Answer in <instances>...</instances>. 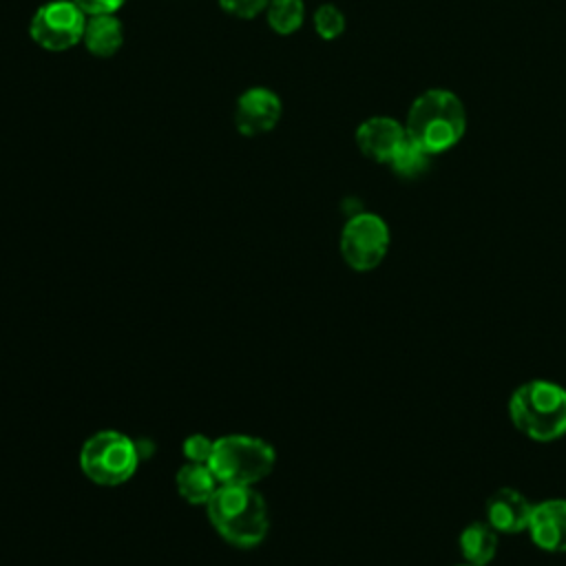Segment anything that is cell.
<instances>
[{
	"label": "cell",
	"instance_id": "19",
	"mask_svg": "<svg viewBox=\"0 0 566 566\" xmlns=\"http://www.w3.org/2000/svg\"><path fill=\"white\" fill-rule=\"evenodd\" d=\"M270 0H219L221 9L234 18L241 20H252L254 15H259L261 11L268 9Z\"/></svg>",
	"mask_w": 566,
	"mask_h": 566
},
{
	"label": "cell",
	"instance_id": "3",
	"mask_svg": "<svg viewBox=\"0 0 566 566\" xmlns=\"http://www.w3.org/2000/svg\"><path fill=\"white\" fill-rule=\"evenodd\" d=\"M206 509L214 531L237 548H252L268 535V506L252 486L221 484Z\"/></svg>",
	"mask_w": 566,
	"mask_h": 566
},
{
	"label": "cell",
	"instance_id": "18",
	"mask_svg": "<svg viewBox=\"0 0 566 566\" xmlns=\"http://www.w3.org/2000/svg\"><path fill=\"white\" fill-rule=\"evenodd\" d=\"M212 447H214V440H210L201 433H195V436L184 440V455H186L188 462L208 464V460L212 455Z\"/></svg>",
	"mask_w": 566,
	"mask_h": 566
},
{
	"label": "cell",
	"instance_id": "7",
	"mask_svg": "<svg viewBox=\"0 0 566 566\" xmlns=\"http://www.w3.org/2000/svg\"><path fill=\"white\" fill-rule=\"evenodd\" d=\"M86 18L88 15L73 0H53L33 13L29 35L44 51H66L84 38Z\"/></svg>",
	"mask_w": 566,
	"mask_h": 566
},
{
	"label": "cell",
	"instance_id": "5",
	"mask_svg": "<svg viewBox=\"0 0 566 566\" xmlns=\"http://www.w3.org/2000/svg\"><path fill=\"white\" fill-rule=\"evenodd\" d=\"M142 453L128 436L104 429L93 433L80 451V467L88 480L102 486H117L133 478Z\"/></svg>",
	"mask_w": 566,
	"mask_h": 566
},
{
	"label": "cell",
	"instance_id": "17",
	"mask_svg": "<svg viewBox=\"0 0 566 566\" xmlns=\"http://www.w3.org/2000/svg\"><path fill=\"white\" fill-rule=\"evenodd\" d=\"M314 29L323 40H336L345 31V15L336 4H321L314 11Z\"/></svg>",
	"mask_w": 566,
	"mask_h": 566
},
{
	"label": "cell",
	"instance_id": "14",
	"mask_svg": "<svg viewBox=\"0 0 566 566\" xmlns=\"http://www.w3.org/2000/svg\"><path fill=\"white\" fill-rule=\"evenodd\" d=\"M177 491L179 495L188 502V504H208L210 497L214 495V491L221 486L217 475L212 473L210 464H201V462H186L179 471H177Z\"/></svg>",
	"mask_w": 566,
	"mask_h": 566
},
{
	"label": "cell",
	"instance_id": "15",
	"mask_svg": "<svg viewBox=\"0 0 566 566\" xmlns=\"http://www.w3.org/2000/svg\"><path fill=\"white\" fill-rule=\"evenodd\" d=\"M431 157L424 148H420L416 142H411L409 137L398 146V150L394 153V157L387 161V166L402 179H418L422 177L429 166H431Z\"/></svg>",
	"mask_w": 566,
	"mask_h": 566
},
{
	"label": "cell",
	"instance_id": "2",
	"mask_svg": "<svg viewBox=\"0 0 566 566\" xmlns=\"http://www.w3.org/2000/svg\"><path fill=\"white\" fill-rule=\"evenodd\" d=\"M509 418L535 442L559 440L566 436V389L546 378L526 380L509 398Z\"/></svg>",
	"mask_w": 566,
	"mask_h": 566
},
{
	"label": "cell",
	"instance_id": "4",
	"mask_svg": "<svg viewBox=\"0 0 566 566\" xmlns=\"http://www.w3.org/2000/svg\"><path fill=\"white\" fill-rule=\"evenodd\" d=\"M276 462L274 447L261 438L232 433L214 440L208 460L219 484L252 486L263 480Z\"/></svg>",
	"mask_w": 566,
	"mask_h": 566
},
{
	"label": "cell",
	"instance_id": "10",
	"mask_svg": "<svg viewBox=\"0 0 566 566\" xmlns=\"http://www.w3.org/2000/svg\"><path fill=\"white\" fill-rule=\"evenodd\" d=\"M526 531L537 548L566 553V497H548L533 504Z\"/></svg>",
	"mask_w": 566,
	"mask_h": 566
},
{
	"label": "cell",
	"instance_id": "6",
	"mask_svg": "<svg viewBox=\"0 0 566 566\" xmlns=\"http://www.w3.org/2000/svg\"><path fill=\"white\" fill-rule=\"evenodd\" d=\"M389 228L374 212H358L347 219L340 232V254L356 272H369L382 263L389 250Z\"/></svg>",
	"mask_w": 566,
	"mask_h": 566
},
{
	"label": "cell",
	"instance_id": "11",
	"mask_svg": "<svg viewBox=\"0 0 566 566\" xmlns=\"http://www.w3.org/2000/svg\"><path fill=\"white\" fill-rule=\"evenodd\" d=\"M533 504L513 486H502L486 500V522L506 535H515L528 528Z\"/></svg>",
	"mask_w": 566,
	"mask_h": 566
},
{
	"label": "cell",
	"instance_id": "13",
	"mask_svg": "<svg viewBox=\"0 0 566 566\" xmlns=\"http://www.w3.org/2000/svg\"><path fill=\"white\" fill-rule=\"evenodd\" d=\"M458 546L467 564L486 566L497 555V531L486 520H473L460 531Z\"/></svg>",
	"mask_w": 566,
	"mask_h": 566
},
{
	"label": "cell",
	"instance_id": "20",
	"mask_svg": "<svg viewBox=\"0 0 566 566\" xmlns=\"http://www.w3.org/2000/svg\"><path fill=\"white\" fill-rule=\"evenodd\" d=\"M86 15L99 13H115L126 0H73Z\"/></svg>",
	"mask_w": 566,
	"mask_h": 566
},
{
	"label": "cell",
	"instance_id": "9",
	"mask_svg": "<svg viewBox=\"0 0 566 566\" xmlns=\"http://www.w3.org/2000/svg\"><path fill=\"white\" fill-rule=\"evenodd\" d=\"M354 139H356L358 150L367 159L387 164L394 157V153L398 150V146L407 139V130H405V124H400L394 117L374 115V117L360 122Z\"/></svg>",
	"mask_w": 566,
	"mask_h": 566
},
{
	"label": "cell",
	"instance_id": "12",
	"mask_svg": "<svg viewBox=\"0 0 566 566\" xmlns=\"http://www.w3.org/2000/svg\"><path fill=\"white\" fill-rule=\"evenodd\" d=\"M82 42L91 55L113 57L124 44V27L115 18V13L88 15Z\"/></svg>",
	"mask_w": 566,
	"mask_h": 566
},
{
	"label": "cell",
	"instance_id": "21",
	"mask_svg": "<svg viewBox=\"0 0 566 566\" xmlns=\"http://www.w3.org/2000/svg\"><path fill=\"white\" fill-rule=\"evenodd\" d=\"M455 566H471V564H467V562H464V564H455Z\"/></svg>",
	"mask_w": 566,
	"mask_h": 566
},
{
	"label": "cell",
	"instance_id": "16",
	"mask_svg": "<svg viewBox=\"0 0 566 566\" xmlns=\"http://www.w3.org/2000/svg\"><path fill=\"white\" fill-rule=\"evenodd\" d=\"M265 18L274 33L290 35L301 29L305 18V4L303 0H270Z\"/></svg>",
	"mask_w": 566,
	"mask_h": 566
},
{
	"label": "cell",
	"instance_id": "1",
	"mask_svg": "<svg viewBox=\"0 0 566 566\" xmlns=\"http://www.w3.org/2000/svg\"><path fill=\"white\" fill-rule=\"evenodd\" d=\"M405 130L407 137L429 155L447 153L458 146L467 133L464 104L449 88H429L411 102Z\"/></svg>",
	"mask_w": 566,
	"mask_h": 566
},
{
	"label": "cell",
	"instance_id": "8",
	"mask_svg": "<svg viewBox=\"0 0 566 566\" xmlns=\"http://www.w3.org/2000/svg\"><path fill=\"white\" fill-rule=\"evenodd\" d=\"M283 113L281 97L265 88V86H252L243 91L237 99L234 108V124L237 130L245 137H256L263 133H270Z\"/></svg>",
	"mask_w": 566,
	"mask_h": 566
}]
</instances>
